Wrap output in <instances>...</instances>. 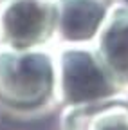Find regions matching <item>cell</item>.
Instances as JSON below:
<instances>
[{
	"instance_id": "obj_1",
	"label": "cell",
	"mask_w": 128,
	"mask_h": 130,
	"mask_svg": "<svg viewBox=\"0 0 128 130\" xmlns=\"http://www.w3.org/2000/svg\"><path fill=\"white\" fill-rule=\"evenodd\" d=\"M0 105L18 114L54 105L52 47L16 51L0 45Z\"/></svg>"
},
{
	"instance_id": "obj_2",
	"label": "cell",
	"mask_w": 128,
	"mask_h": 130,
	"mask_svg": "<svg viewBox=\"0 0 128 130\" xmlns=\"http://www.w3.org/2000/svg\"><path fill=\"white\" fill-rule=\"evenodd\" d=\"M54 105L74 107L117 92L92 43H54Z\"/></svg>"
},
{
	"instance_id": "obj_3",
	"label": "cell",
	"mask_w": 128,
	"mask_h": 130,
	"mask_svg": "<svg viewBox=\"0 0 128 130\" xmlns=\"http://www.w3.org/2000/svg\"><path fill=\"white\" fill-rule=\"evenodd\" d=\"M56 42L54 0H0V45L27 51Z\"/></svg>"
},
{
	"instance_id": "obj_4",
	"label": "cell",
	"mask_w": 128,
	"mask_h": 130,
	"mask_svg": "<svg viewBox=\"0 0 128 130\" xmlns=\"http://www.w3.org/2000/svg\"><path fill=\"white\" fill-rule=\"evenodd\" d=\"M54 43H92L108 13L106 0H54Z\"/></svg>"
},
{
	"instance_id": "obj_5",
	"label": "cell",
	"mask_w": 128,
	"mask_h": 130,
	"mask_svg": "<svg viewBox=\"0 0 128 130\" xmlns=\"http://www.w3.org/2000/svg\"><path fill=\"white\" fill-rule=\"evenodd\" d=\"M92 47L116 83H128V6L106 13Z\"/></svg>"
},
{
	"instance_id": "obj_6",
	"label": "cell",
	"mask_w": 128,
	"mask_h": 130,
	"mask_svg": "<svg viewBox=\"0 0 128 130\" xmlns=\"http://www.w3.org/2000/svg\"><path fill=\"white\" fill-rule=\"evenodd\" d=\"M58 130H128V103L110 96L92 103L63 107Z\"/></svg>"
}]
</instances>
